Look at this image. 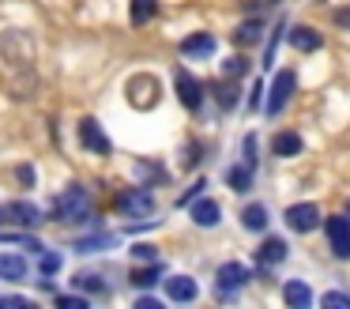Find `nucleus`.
<instances>
[{
    "label": "nucleus",
    "instance_id": "f257e3e1",
    "mask_svg": "<svg viewBox=\"0 0 350 309\" xmlns=\"http://www.w3.org/2000/svg\"><path fill=\"white\" fill-rule=\"evenodd\" d=\"M124 95H129L132 106H139V110H151V106L162 98V87H159V79H154L151 72H136L129 83H124Z\"/></svg>",
    "mask_w": 350,
    "mask_h": 309
},
{
    "label": "nucleus",
    "instance_id": "f03ea898",
    "mask_svg": "<svg viewBox=\"0 0 350 309\" xmlns=\"http://www.w3.org/2000/svg\"><path fill=\"white\" fill-rule=\"evenodd\" d=\"M57 219H72V223L91 219V196H87V188H79V185L64 188L57 196Z\"/></svg>",
    "mask_w": 350,
    "mask_h": 309
},
{
    "label": "nucleus",
    "instance_id": "7ed1b4c3",
    "mask_svg": "<svg viewBox=\"0 0 350 309\" xmlns=\"http://www.w3.org/2000/svg\"><path fill=\"white\" fill-rule=\"evenodd\" d=\"M294 90H297V72H294V68H282V72L275 75V83H271V98H267V117H275V113L286 110V102L294 98Z\"/></svg>",
    "mask_w": 350,
    "mask_h": 309
},
{
    "label": "nucleus",
    "instance_id": "20e7f679",
    "mask_svg": "<svg viewBox=\"0 0 350 309\" xmlns=\"http://www.w3.org/2000/svg\"><path fill=\"white\" fill-rule=\"evenodd\" d=\"M324 230H327V249H332L339 260H350V223H347V215H327Z\"/></svg>",
    "mask_w": 350,
    "mask_h": 309
},
{
    "label": "nucleus",
    "instance_id": "39448f33",
    "mask_svg": "<svg viewBox=\"0 0 350 309\" xmlns=\"http://www.w3.org/2000/svg\"><path fill=\"white\" fill-rule=\"evenodd\" d=\"M215 279H219V298L230 301L245 283H249V268H245V264H237V260H226V264L219 268V275H215Z\"/></svg>",
    "mask_w": 350,
    "mask_h": 309
},
{
    "label": "nucleus",
    "instance_id": "423d86ee",
    "mask_svg": "<svg viewBox=\"0 0 350 309\" xmlns=\"http://www.w3.org/2000/svg\"><path fill=\"white\" fill-rule=\"evenodd\" d=\"M174 83H177V98H181L185 110H200V106H204V83H200L189 68H177Z\"/></svg>",
    "mask_w": 350,
    "mask_h": 309
},
{
    "label": "nucleus",
    "instance_id": "0eeeda50",
    "mask_svg": "<svg viewBox=\"0 0 350 309\" xmlns=\"http://www.w3.org/2000/svg\"><path fill=\"white\" fill-rule=\"evenodd\" d=\"M117 208L132 219H147L154 211V196L147 193V188H124V193L117 196Z\"/></svg>",
    "mask_w": 350,
    "mask_h": 309
},
{
    "label": "nucleus",
    "instance_id": "6e6552de",
    "mask_svg": "<svg viewBox=\"0 0 350 309\" xmlns=\"http://www.w3.org/2000/svg\"><path fill=\"white\" fill-rule=\"evenodd\" d=\"M79 143H83V147L91 151V155H102V158H106L109 151H113L109 136L102 132V125H98L94 117H83V121H79Z\"/></svg>",
    "mask_w": 350,
    "mask_h": 309
},
{
    "label": "nucleus",
    "instance_id": "1a4fd4ad",
    "mask_svg": "<svg viewBox=\"0 0 350 309\" xmlns=\"http://www.w3.org/2000/svg\"><path fill=\"white\" fill-rule=\"evenodd\" d=\"M286 226L297 234H309L320 226V208L317 203H290L286 208Z\"/></svg>",
    "mask_w": 350,
    "mask_h": 309
},
{
    "label": "nucleus",
    "instance_id": "9d476101",
    "mask_svg": "<svg viewBox=\"0 0 350 309\" xmlns=\"http://www.w3.org/2000/svg\"><path fill=\"white\" fill-rule=\"evenodd\" d=\"M215 53V38L211 34H189V38H181V57H189V60H204V57H211Z\"/></svg>",
    "mask_w": 350,
    "mask_h": 309
},
{
    "label": "nucleus",
    "instance_id": "9b49d317",
    "mask_svg": "<svg viewBox=\"0 0 350 309\" xmlns=\"http://www.w3.org/2000/svg\"><path fill=\"white\" fill-rule=\"evenodd\" d=\"M166 294H170V301H196L200 286H196L192 275H170L166 279Z\"/></svg>",
    "mask_w": 350,
    "mask_h": 309
},
{
    "label": "nucleus",
    "instance_id": "f8f14e48",
    "mask_svg": "<svg viewBox=\"0 0 350 309\" xmlns=\"http://www.w3.org/2000/svg\"><path fill=\"white\" fill-rule=\"evenodd\" d=\"M4 215H8L16 226H38V223H42V211L34 208V203H27V200L8 203V208H4Z\"/></svg>",
    "mask_w": 350,
    "mask_h": 309
},
{
    "label": "nucleus",
    "instance_id": "ddd939ff",
    "mask_svg": "<svg viewBox=\"0 0 350 309\" xmlns=\"http://www.w3.org/2000/svg\"><path fill=\"white\" fill-rule=\"evenodd\" d=\"M271 151H275L279 158H294V155H301V136H297L294 128H286V132H275Z\"/></svg>",
    "mask_w": 350,
    "mask_h": 309
},
{
    "label": "nucleus",
    "instance_id": "4468645a",
    "mask_svg": "<svg viewBox=\"0 0 350 309\" xmlns=\"http://www.w3.org/2000/svg\"><path fill=\"white\" fill-rule=\"evenodd\" d=\"M290 45L301 49V53H317L320 45H324V38H320V30H312V27H294L290 30Z\"/></svg>",
    "mask_w": 350,
    "mask_h": 309
},
{
    "label": "nucleus",
    "instance_id": "2eb2a0df",
    "mask_svg": "<svg viewBox=\"0 0 350 309\" xmlns=\"http://www.w3.org/2000/svg\"><path fill=\"white\" fill-rule=\"evenodd\" d=\"M219 215H222V208L215 200H207V196L192 203V223L196 226H219Z\"/></svg>",
    "mask_w": 350,
    "mask_h": 309
},
{
    "label": "nucleus",
    "instance_id": "dca6fc26",
    "mask_svg": "<svg viewBox=\"0 0 350 309\" xmlns=\"http://www.w3.org/2000/svg\"><path fill=\"white\" fill-rule=\"evenodd\" d=\"M256 260L260 264H282V260H286V241H282V238H267L264 245L256 249Z\"/></svg>",
    "mask_w": 350,
    "mask_h": 309
},
{
    "label": "nucleus",
    "instance_id": "f3484780",
    "mask_svg": "<svg viewBox=\"0 0 350 309\" xmlns=\"http://www.w3.org/2000/svg\"><path fill=\"white\" fill-rule=\"evenodd\" d=\"M27 275V260L16 253H4L0 256V279H8V283H19Z\"/></svg>",
    "mask_w": 350,
    "mask_h": 309
},
{
    "label": "nucleus",
    "instance_id": "a211bd4d",
    "mask_svg": "<svg viewBox=\"0 0 350 309\" xmlns=\"http://www.w3.org/2000/svg\"><path fill=\"white\" fill-rule=\"evenodd\" d=\"M282 298H286V306H297V309L312 306V291L305 283H297V279H290V283L282 286Z\"/></svg>",
    "mask_w": 350,
    "mask_h": 309
},
{
    "label": "nucleus",
    "instance_id": "6ab92c4d",
    "mask_svg": "<svg viewBox=\"0 0 350 309\" xmlns=\"http://www.w3.org/2000/svg\"><path fill=\"white\" fill-rule=\"evenodd\" d=\"M241 226L245 230H267V208L264 203H249V208L241 211Z\"/></svg>",
    "mask_w": 350,
    "mask_h": 309
},
{
    "label": "nucleus",
    "instance_id": "aec40b11",
    "mask_svg": "<svg viewBox=\"0 0 350 309\" xmlns=\"http://www.w3.org/2000/svg\"><path fill=\"white\" fill-rule=\"evenodd\" d=\"M154 15H159V4H154V0H132V8H129L132 27H144V23H151Z\"/></svg>",
    "mask_w": 350,
    "mask_h": 309
},
{
    "label": "nucleus",
    "instance_id": "412c9836",
    "mask_svg": "<svg viewBox=\"0 0 350 309\" xmlns=\"http://www.w3.org/2000/svg\"><path fill=\"white\" fill-rule=\"evenodd\" d=\"M226 181H230L234 193H249V188H252V170H249V166H230Z\"/></svg>",
    "mask_w": 350,
    "mask_h": 309
},
{
    "label": "nucleus",
    "instance_id": "4be33fe9",
    "mask_svg": "<svg viewBox=\"0 0 350 309\" xmlns=\"http://www.w3.org/2000/svg\"><path fill=\"white\" fill-rule=\"evenodd\" d=\"M159 279H162V264L151 260V268H136V271H132L129 283H132V286H154Z\"/></svg>",
    "mask_w": 350,
    "mask_h": 309
},
{
    "label": "nucleus",
    "instance_id": "5701e85b",
    "mask_svg": "<svg viewBox=\"0 0 350 309\" xmlns=\"http://www.w3.org/2000/svg\"><path fill=\"white\" fill-rule=\"evenodd\" d=\"M260 30H264V23H260V19H249V23H241V27L234 30V42H237V45H252V42L260 38Z\"/></svg>",
    "mask_w": 350,
    "mask_h": 309
},
{
    "label": "nucleus",
    "instance_id": "b1692460",
    "mask_svg": "<svg viewBox=\"0 0 350 309\" xmlns=\"http://www.w3.org/2000/svg\"><path fill=\"white\" fill-rule=\"evenodd\" d=\"M113 234H98V238H83V241H76V249L79 253H98V249H109L113 245Z\"/></svg>",
    "mask_w": 350,
    "mask_h": 309
},
{
    "label": "nucleus",
    "instance_id": "393cba45",
    "mask_svg": "<svg viewBox=\"0 0 350 309\" xmlns=\"http://www.w3.org/2000/svg\"><path fill=\"white\" fill-rule=\"evenodd\" d=\"M215 95H219L222 110H234V106H237V87L230 83V75H226V83H219V87H215Z\"/></svg>",
    "mask_w": 350,
    "mask_h": 309
},
{
    "label": "nucleus",
    "instance_id": "a878e982",
    "mask_svg": "<svg viewBox=\"0 0 350 309\" xmlns=\"http://www.w3.org/2000/svg\"><path fill=\"white\" fill-rule=\"evenodd\" d=\"M76 286H83V291H91V294H98V298H109V286L102 283L98 275H76Z\"/></svg>",
    "mask_w": 350,
    "mask_h": 309
},
{
    "label": "nucleus",
    "instance_id": "bb28decb",
    "mask_svg": "<svg viewBox=\"0 0 350 309\" xmlns=\"http://www.w3.org/2000/svg\"><path fill=\"white\" fill-rule=\"evenodd\" d=\"M61 253H42L38 256V271H42V275H57V271H61Z\"/></svg>",
    "mask_w": 350,
    "mask_h": 309
},
{
    "label": "nucleus",
    "instance_id": "cd10ccee",
    "mask_svg": "<svg viewBox=\"0 0 350 309\" xmlns=\"http://www.w3.org/2000/svg\"><path fill=\"white\" fill-rule=\"evenodd\" d=\"M245 68H249V64H245V57H230L226 64H222V72H226L230 79H241V75H245Z\"/></svg>",
    "mask_w": 350,
    "mask_h": 309
},
{
    "label": "nucleus",
    "instance_id": "c85d7f7f",
    "mask_svg": "<svg viewBox=\"0 0 350 309\" xmlns=\"http://www.w3.org/2000/svg\"><path fill=\"white\" fill-rule=\"evenodd\" d=\"M57 306L61 309H87V298H79V294H57Z\"/></svg>",
    "mask_w": 350,
    "mask_h": 309
},
{
    "label": "nucleus",
    "instance_id": "c756f323",
    "mask_svg": "<svg viewBox=\"0 0 350 309\" xmlns=\"http://www.w3.org/2000/svg\"><path fill=\"white\" fill-rule=\"evenodd\" d=\"M320 301H324V306H342V309H350V294H342V291H327Z\"/></svg>",
    "mask_w": 350,
    "mask_h": 309
},
{
    "label": "nucleus",
    "instance_id": "7c9ffc66",
    "mask_svg": "<svg viewBox=\"0 0 350 309\" xmlns=\"http://www.w3.org/2000/svg\"><path fill=\"white\" fill-rule=\"evenodd\" d=\"M245 166L256 170V136H245Z\"/></svg>",
    "mask_w": 350,
    "mask_h": 309
},
{
    "label": "nucleus",
    "instance_id": "2f4dec72",
    "mask_svg": "<svg viewBox=\"0 0 350 309\" xmlns=\"http://www.w3.org/2000/svg\"><path fill=\"white\" fill-rule=\"evenodd\" d=\"M132 256H136V260H159V256H154V245H147V241L132 245Z\"/></svg>",
    "mask_w": 350,
    "mask_h": 309
},
{
    "label": "nucleus",
    "instance_id": "473e14b6",
    "mask_svg": "<svg viewBox=\"0 0 350 309\" xmlns=\"http://www.w3.org/2000/svg\"><path fill=\"white\" fill-rule=\"evenodd\" d=\"M16 177H19V185H23V188H34V166H19Z\"/></svg>",
    "mask_w": 350,
    "mask_h": 309
},
{
    "label": "nucleus",
    "instance_id": "72a5a7b5",
    "mask_svg": "<svg viewBox=\"0 0 350 309\" xmlns=\"http://www.w3.org/2000/svg\"><path fill=\"white\" fill-rule=\"evenodd\" d=\"M335 23H339L342 30H350V4H342V8H335Z\"/></svg>",
    "mask_w": 350,
    "mask_h": 309
},
{
    "label": "nucleus",
    "instance_id": "f704fd0d",
    "mask_svg": "<svg viewBox=\"0 0 350 309\" xmlns=\"http://www.w3.org/2000/svg\"><path fill=\"white\" fill-rule=\"evenodd\" d=\"M0 306H31V298H16V294H0Z\"/></svg>",
    "mask_w": 350,
    "mask_h": 309
},
{
    "label": "nucleus",
    "instance_id": "c9c22d12",
    "mask_svg": "<svg viewBox=\"0 0 350 309\" xmlns=\"http://www.w3.org/2000/svg\"><path fill=\"white\" fill-rule=\"evenodd\" d=\"M260 95H264V90H260V83H252V95H249V110H260Z\"/></svg>",
    "mask_w": 350,
    "mask_h": 309
},
{
    "label": "nucleus",
    "instance_id": "e433bc0d",
    "mask_svg": "<svg viewBox=\"0 0 350 309\" xmlns=\"http://www.w3.org/2000/svg\"><path fill=\"white\" fill-rule=\"evenodd\" d=\"M347 223H350V203H347Z\"/></svg>",
    "mask_w": 350,
    "mask_h": 309
}]
</instances>
